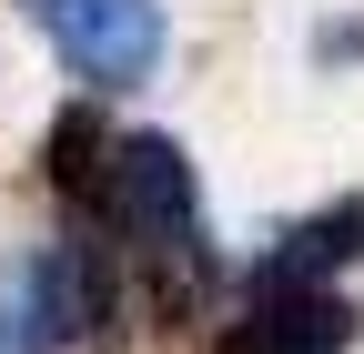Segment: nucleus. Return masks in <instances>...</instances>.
<instances>
[{
  "label": "nucleus",
  "mask_w": 364,
  "mask_h": 354,
  "mask_svg": "<svg viewBox=\"0 0 364 354\" xmlns=\"http://www.w3.org/2000/svg\"><path fill=\"white\" fill-rule=\"evenodd\" d=\"M344 344H354V304L344 294H324V284H263L243 334L223 354H344Z\"/></svg>",
  "instance_id": "3"
},
{
  "label": "nucleus",
  "mask_w": 364,
  "mask_h": 354,
  "mask_svg": "<svg viewBox=\"0 0 364 354\" xmlns=\"http://www.w3.org/2000/svg\"><path fill=\"white\" fill-rule=\"evenodd\" d=\"M81 324V294H71V263L61 253H21L0 274V354H61Z\"/></svg>",
  "instance_id": "4"
},
{
  "label": "nucleus",
  "mask_w": 364,
  "mask_h": 354,
  "mask_svg": "<svg viewBox=\"0 0 364 354\" xmlns=\"http://www.w3.org/2000/svg\"><path fill=\"white\" fill-rule=\"evenodd\" d=\"M91 152L102 162L71 172V183H91V203H102L132 243H182L193 233V162H182L172 132H112V142H91Z\"/></svg>",
  "instance_id": "1"
},
{
  "label": "nucleus",
  "mask_w": 364,
  "mask_h": 354,
  "mask_svg": "<svg viewBox=\"0 0 364 354\" xmlns=\"http://www.w3.org/2000/svg\"><path fill=\"white\" fill-rule=\"evenodd\" d=\"M31 21L51 31V51L91 81V92L152 81V61H162V11L152 0H31Z\"/></svg>",
  "instance_id": "2"
}]
</instances>
